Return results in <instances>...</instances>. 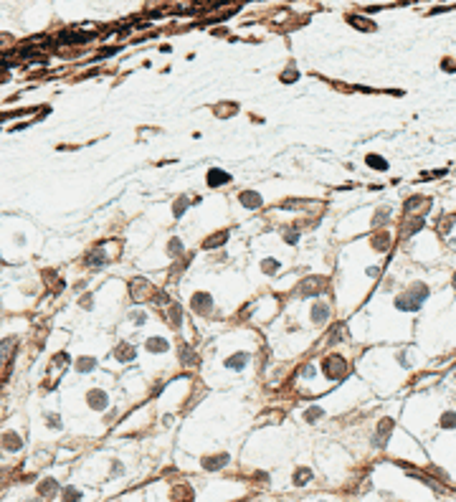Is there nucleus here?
Segmentation results:
<instances>
[{
  "instance_id": "obj_9",
  "label": "nucleus",
  "mask_w": 456,
  "mask_h": 502,
  "mask_svg": "<svg viewBox=\"0 0 456 502\" xmlns=\"http://www.w3.org/2000/svg\"><path fill=\"white\" fill-rule=\"evenodd\" d=\"M228 238V231H218V233H213V238H205V249H215V246H221L223 241Z\"/></svg>"
},
{
  "instance_id": "obj_19",
  "label": "nucleus",
  "mask_w": 456,
  "mask_h": 502,
  "mask_svg": "<svg viewBox=\"0 0 456 502\" xmlns=\"http://www.w3.org/2000/svg\"><path fill=\"white\" fill-rule=\"evenodd\" d=\"M309 480H312V472H309V469H299V472L294 474V482H297V485H307Z\"/></svg>"
},
{
  "instance_id": "obj_16",
  "label": "nucleus",
  "mask_w": 456,
  "mask_h": 502,
  "mask_svg": "<svg viewBox=\"0 0 456 502\" xmlns=\"http://www.w3.org/2000/svg\"><path fill=\"white\" fill-rule=\"evenodd\" d=\"M373 246H375V249H380V251H383V249H388V246H391V236H388V233H378V236L373 238Z\"/></svg>"
},
{
  "instance_id": "obj_1",
  "label": "nucleus",
  "mask_w": 456,
  "mask_h": 502,
  "mask_svg": "<svg viewBox=\"0 0 456 502\" xmlns=\"http://www.w3.org/2000/svg\"><path fill=\"white\" fill-rule=\"evenodd\" d=\"M130 294L134 302H145V299H150L152 297V284L147 282V279H132L130 282Z\"/></svg>"
},
{
  "instance_id": "obj_22",
  "label": "nucleus",
  "mask_w": 456,
  "mask_h": 502,
  "mask_svg": "<svg viewBox=\"0 0 456 502\" xmlns=\"http://www.w3.org/2000/svg\"><path fill=\"white\" fill-rule=\"evenodd\" d=\"M388 213H391L388 208H380V211H378V216H375V221H373V223H375V226H378V223H386V221H388Z\"/></svg>"
},
{
  "instance_id": "obj_21",
  "label": "nucleus",
  "mask_w": 456,
  "mask_h": 502,
  "mask_svg": "<svg viewBox=\"0 0 456 502\" xmlns=\"http://www.w3.org/2000/svg\"><path fill=\"white\" fill-rule=\"evenodd\" d=\"M215 112H218V117H228L231 112H236V107H233V104H218Z\"/></svg>"
},
{
  "instance_id": "obj_30",
  "label": "nucleus",
  "mask_w": 456,
  "mask_h": 502,
  "mask_svg": "<svg viewBox=\"0 0 456 502\" xmlns=\"http://www.w3.org/2000/svg\"><path fill=\"white\" fill-rule=\"evenodd\" d=\"M94 368V360H81L79 363V370H91Z\"/></svg>"
},
{
  "instance_id": "obj_8",
  "label": "nucleus",
  "mask_w": 456,
  "mask_h": 502,
  "mask_svg": "<svg viewBox=\"0 0 456 502\" xmlns=\"http://www.w3.org/2000/svg\"><path fill=\"white\" fill-rule=\"evenodd\" d=\"M231 178L223 173V170H210L208 173V185H221V183H228Z\"/></svg>"
},
{
  "instance_id": "obj_25",
  "label": "nucleus",
  "mask_w": 456,
  "mask_h": 502,
  "mask_svg": "<svg viewBox=\"0 0 456 502\" xmlns=\"http://www.w3.org/2000/svg\"><path fill=\"white\" fill-rule=\"evenodd\" d=\"M441 426H456V414H444Z\"/></svg>"
},
{
  "instance_id": "obj_28",
  "label": "nucleus",
  "mask_w": 456,
  "mask_h": 502,
  "mask_svg": "<svg viewBox=\"0 0 456 502\" xmlns=\"http://www.w3.org/2000/svg\"><path fill=\"white\" fill-rule=\"evenodd\" d=\"M185 206H188V198H180V201L175 203V216L183 213V208H185Z\"/></svg>"
},
{
  "instance_id": "obj_2",
  "label": "nucleus",
  "mask_w": 456,
  "mask_h": 502,
  "mask_svg": "<svg viewBox=\"0 0 456 502\" xmlns=\"http://www.w3.org/2000/svg\"><path fill=\"white\" fill-rule=\"evenodd\" d=\"M345 370H347V363L340 358V355H327L325 358V373L329 378H340Z\"/></svg>"
},
{
  "instance_id": "obj_11",
  "label": "nucleus",
  "mask_w": 456,
  "mask_h": 502,
  "mask_svg": "<svg viewBox=\"0 0 456 502\" xmlns=\"http://www.w3.org/2000/svg\"><path fill=\"white\" fill-rule=\"evenodd\" d=\"M203 464H205V469H218V467L228 464V454H218V457H210V459H205Z\"/></svg>"
},
{
  "instance_id": "obj_27",
  "label": "nucleus",
  "mask_w": 456,
  "mask_h": 502,
  "mask_svg": "<svg viewBox=\"0 0 456 502\" xmlns=\"http://www.w3.org/2000/svg\"><path fill=\"white\" fill-rule=\"evenodd\" d=\"M304 416H307V421H317V419L322 416V411H320V409H312V411H307Z\"/></svg>"
},
{
  "instance_id": "obj_5",
  "label": "nucleus",
  "mask_w": 456,
  "mask_h": 502,
  "mask_svg": "<svg viewBox=\"0 0 456 502\" xmlns=\"http://www.w3.org/2000/svg\"><path fill=\"white\" fill-rule=\"evenodd\" d=\"M418 302H421V299H411V292H408V294H400V297L395 299V304H398L400 309H418Z\"/></svg>"
},
{
  "instance_id": "obj_10",
  "label": "nucleus",
  "mask_w": 456,
  "mask_h": 502,
  "mask_svg": "<svg viewBox=\"0 0 456 502\" xmlns=\"http://www.w3.org/2000/svg\"><path fill=\"white\" fill-rule=\"evenodd\" d=\"M147 350H150V353H165V350H167V340L152 338V340H147Z\"/></svg>"
},
{
  "instance_id": "obj_6",
  "label": "nucleus",
  "mask_w": 456,
  "mask_h": 502,
  "mask_svg": "<svg viewBox=\"0 0 456 502\" xmlns=\"http://www.w3.org/2000/svg\"><path fill=\"white\" fill-rule=\"evenodd\" d=\"M327 317H329V304H315V309H312V320H315L317 325H322Z\"/></svg>"
},
{
  "instance_id": "obj_18",
  "label": "nucleus",
  "mask_w": 456,
  "mask_h": 502,
  "mask_svg": "<svg viewBox=\"0 0 456 502\" xmlns=\"http://www.w3.org/2000/svg\"><path fill=\"white\" fill-rule=\"evenodd\" d=\"M347 20H350L352 26H357V28H363V31H373V28H375V26H373L370 20H363V18H357V15H350Z\"/></svg>"
},
{
  "instance_id": "obj_32",
  "label": "nucleus",
  "mask_w": 456,
  "mask_h": 502,
  "mask_svg": "<svg viewBox=\"0 0 456 502\" xmlns=\"http://www.w3.org/2000/svg\"><path fill=\"white\" fill-rule=\"evenodd\" d=\"M132 317H134V322H137V325H142V322H145V315H142V312H134Z\"/></svg>"
},
{
  "instance_id": "obj_31",
  "label": "nucleus",
  "mask_w": 456,
  "mask_h": 502,
  "mask_svg": "<svg viewBox=\"0 0 456 502\" xmlns=\"http://www.w3.org/2000/svg\"><path fill=\"white\" fill-rule=\"evenodd\" d=\"M281 79H284V81H294V79H297V74H294V69H286V74H284Z\"/></svg>"
},
{
  "instance_id": "obj_13",
  "label": "nucleus",
  "mask_w": 456,
  "mask_h": 502,
  "mask_svg": "<svg viewBox=\"0 0 456 502\" xmlns=\"http://www.w3.org/2000/svg\"><path fill=\"white\" fill-rule=\"evenodd\" d=\"M246 363H249V355H246V353H236L233 358L226 360V365H228V368H236V370H238V368H244Z\"/></svg>"
},
{
  "instance_id": "obj_20",
  "label": "nucleus",
  "mask_w": 456,
  "mask_h": 502,
  "mask_svg": "<svg viewBox=\"0 0 456 502\" xmlns=\"http://www.w3.org/2000/svg\"><path fill=\"white\" fill-rule=\"evenodd\" d=\"M117 355H119V360H132L134 358V350H132L130 345H122V348L117 350Z\"/></svg>"
},
{
  "instance_id": "obj_15",
  "label": "nucleus",
  "mask_w": 456,
  "mask_h": 502,
  "mask_svg": "<svg viewBox=\"0 0 456 502\" xmlns=\"http://www.w3.org/2000/svg\"><path fill=\"white\" fill-rule=\"evenodd\" d=\"M180 363H183V365H196V363H198L196 353H193L190 348H185V345H183V348H180Z\"/></svg>"
},
{
  "instance_id": "obj_12",
  "label": "nucleus",
  "mask_w": 456,
  "mask_h": 502,
  "mask_svg": "<svg viewBox=\"0 0 456 502\" xmlns=\"http://www.w3.org/2000/svg\"><path fill=\"white\" fill-rule=\"evenodd\" d=\"M241 203H244L246 208H259L261 198L256 196V193H241Z\"/></svg>"
},
{
  "instance_id": "obj_24",
  "label": "nucleus",
  "mask_w": 456,
  "mask_h": 502,
  "mask_svg": "<svg viewBox=\"0 0 456 502\" xmlns=\"http://www.w3.org/2000/svg\"><path fill=\"white\" fill-rule=\"evenodd\" d=\"M13 43H15V41H13V38H10V36H5V33H3V36H0V51H5V49H10V46H13Z\"/></svg>"
},
{
  "instance_id": "obj_3",
  "label": "nucleus",
  "mask_w": 456,
  "mask_h": 502,
  "mask_svg": "<svg viewBox=\"0 0 456 502\" xmlns=\"http://www.w3.org/2000/svg\"><path fill=\"white\" fill-rule=\"evenodd\" d=\"M322 289H325V279L309 277V279H304V282H302V287H299V294H320Z\"/></svg>"
},
{
  "instance_id": "obj_7",
  "label": "nucleus",
  "mask_w": 456,
  "mask_h": 502,
  "mask_svg": "<svg viewBox=\"0 0 456 502\" xmlns=\"http://www.w3.org/2000/svg\"><path fill=\"white\" fill-rule=\"evenodd\" d=\"M89 403H91L94 409H104V406H107V393H104V391H91V393H89Z\"/></svg>"
},
{
  "instance_id": "obj_23",
  "label": "nucleus",
  "mask_w": 456,
  "mask_h": 502,
  "mask_svg": "<svg viewBox=\"0 0 456 502\" xmlns=\"http://www.w3.org/2000/svg\"><path fill=\"white\" fill-rule=\"evenodd\" d=\"M56 492V485L54 482H43L41 485V495H54Z\"/></svg>"
},
{
  "instance_id": "obj_29",
  "label": "nucleus",
  "mask_w": 456,
  "mask_h": 502,
  "mask_svg": "<svg viewBox=\"0 0 456 502\" xmlns=\"http://www.w3.org/2000/svg\"><path fill=\"white\" fill-rule=\"evenodd\" d=\"M368 165H375V168H386V160H378V157H368Z\"/></svg>"
},
{
  "instance_id": "obj_14",
  "label": "nucleus",
  "mask_w": 456,
  "mask_h": 502,
  "mask_svg": "<svg viewBox=\"0 0 456 502\" xmlns=\"http://www.w3.org/2000/svg\"><path fill=\"white\" fill-rule=\"evenodd\" d=\"M13 348H15V340H8V345H5V343H0V365L10 360V355H13Z\"/></svg>"
},
{
  "instance_id": "obj_26",
  "label": "nucleus",
  "mask_w": 456,
  "mask_h": 502,
  "mask_svg": "<svg viewBox=\"0 0 456 502\" xmlns=\"http://www.w3.org/2000/svg\"><path fill=\"white\" fill-rule=\"evenodd\" d=\"M261 269H263V272H269V274H271V272H276V261H271V259H266V261H263V264H261Z\"/></svg>"
},
{
  "instance_id": "obj_17",
  "label": "nucleus",
  "mask_w": 456,
  "mask_h": 502,
  "mask_svg": "<svg viewBox=\"0 0 456 502\" xmlns=\"http://www.w3.org/2000/svg\"><path fill=\"white\" fill-rule=\"evenodd\" d=\"M3 446L15 451V449H20V439H18L15 434H8V436H3Z\"/></svg>"
},
{
  "instance_id": "obj_4",
  "label": "nucleus",
  "mask_w": 456,
  "mask_h": 502,
  "mask_svg": "<svg viewBox=\"0 0 456 502\" xmlns=\"http://www.w3.org/2000/svg\"><path fill=\"white\" fill-rule=\"evenodd\" d=\"M193 309L200 312V315H208L210 312V297L208 294H196L193 297Z\"/></svg>"
}]
</instances>
